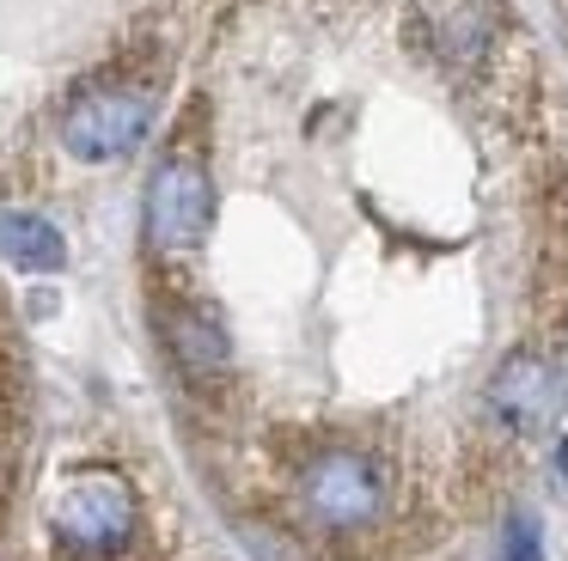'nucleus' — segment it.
<instances>
[{
    "instance_id": "nucleus-1",
    "label": "nucleus",
    "mask_w": 568,
    "mask_h": 561,
    "mask_svg": "<svg viewBox=\"0 0 568 561\" xmlns=\"http://www.w3.org/2000/svg\"><path fill=\"white\" fill-rule=\"evenodd\" d=\"M300 494H306V512L318 524L355 531V524L379 519V507H385V470L367 458V451H324V458L306 463Z\"/></svg>"
},
{
    "instance_id": "nucleus-2",
    "label": "nucleus",
    "mask_w": 568,
    "mask_h": 561,
    "mask_svg": "<svg viewBox=\"0 0 568 561\" xmlns=\"http://www.w3.org/2000/svg\"><path fill=\"white\" fill-rule=\"evenodd\" d=\"M55 537L80 555H116L135 537V500L116 476H80L55 507Z\"/></svg>"
},
{
    "instance_id": "nucleus-3",
    "label": "nucleus",
    "mask_w": 568,
    "mask_h": 561,
    "mask_svg": "<svg viewBox=\"0 0 568 561\" xmlns=\"http://www.w3.org/2000/svg\"><path fill=\"white\" fill-rule=\"evenodd\" d=\"M153 122V98L135 92V85H116V92H92L68 110L62 141L74 159H123L129 146H141Z\"/></svg>"
},
{
    "instance_id": "nucleus-4",
    "label": "nucleus",
    "mask_w": 568,
    "mask_h": 561,
    "mask_svg": "<svg viewBox=\"0 0 568 561\" xmlns=\"http://www.w3.org/2000/svg\"><path fill=\"white\" fill-rule=\"evenodd\" d=\"M209 214H214L209 171H202L196 159L160 165V177H153V190H148L153 244H160V251H190V244H202V232H209Z\"/></svg>"
},
{
    "instance_id": "nucleus-5",
    "label": "nucleus",
    "mask_w": 568,
    "mask_h": 561,
    "mask_svg": "<svg viewBox=\"0 0 568 561\" xmlns=\"http://www.w3.org/2000/svg\"><path fill=\"white\" fill-rule=\"evenodd\" d=\"M556 366L544 360V354H514V360H501V373L489 378V415L507 427V434H544L556 415Z\"/></svg>"
},
{
    "instance_id": "nucleus-6",
    "label": "nucleus",
    "mask_w": 568,
    "mask_h": 561,
    "mask_svg": "<svg viewBox=\"0 0 568 561\" xmlns=\"http://www.w3.org/2000/svg\"><path fill=\"white\" fill-rule=\"evenodd\" d=\"M0 256L31 275H55L68 263V244L43 214H0Z\"/></svg>"
},
{
    "instance_id": "nucleus-7",
    "label": "nucleus",
    "mask_w": 568,
    "mask_h": 561,
    "mask_svg": "<svg viewBox=\"0 0 568 561\" xmlns=\"http://www.w3.org/2000/svg\"><path fill=\"white\" fill-rule=\"evenodd\" d=\"M178 354H184V366H196V373H214V366H226V336L214 317L190 312L184 324H178Z\"/></svg>"
},
{
    "instance_id": "nucleus-8",
    "label": "nucleus",
    "mask_w": 568,
    "mask_h": 561,
    "mask_svg": "<svg viewBox=\"0 0 568 561\" xmlns=\"http://www.w3.org/2000/svg\"><path fill=\"white\" fill-rule=\"evenodd\" d=\"M495 561H544V543H538V524L519 512V519H507V531H501V555Z\"/></svg>"
}]
</instances>
